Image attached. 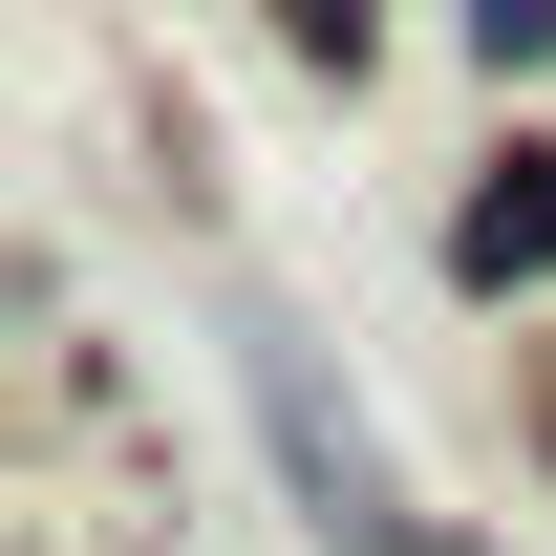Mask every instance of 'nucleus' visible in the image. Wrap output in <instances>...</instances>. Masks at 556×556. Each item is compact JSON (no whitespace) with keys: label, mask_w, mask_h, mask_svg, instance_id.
<instances>
[{"label":"nucleus","mask_w":556,"mask_h":556,"mask_svg":"<svg viewBox=\"0 0 556 556\" xmlns=\"http://www.w3.org/2000/svg\"><path fill=\"white\" fill-rule=\"evenodd\" d=\"M450 278L471 300H535L556 278V150H492L471 193H450Z\"/></svg>","instance_id":"f257e3e1"},{"label":"nucleus","mask_w":556,"mask_h":556,"mask_svg":"<svg viewBox=\"0 0 556 556\" xmlns=\"http://www.w3.org/2000/svg\"><path fill=\"white\" fill-rule=\"evenodd\" d=\"M471 65L514 86V65H556V0H471Z\"/></svg>","instance_id":"f03ea898"},{"label":"nucleus","mask_w":556,"mask_h":556,"mask_svg":"<svg viewBox=\"0 0 556 556\" xmlns=\"http://www.w3.org/2000/svg\"><path fill=\"white\" fill-rule=\"evenodd\" d=\"M278 43L300 65H364V0H278Z\"/></svg>","instance_id":"7ed1b4c3"},{"label":"nucleus","mask_w":556,"mask_h":556,"mask_svg":"<svg viewBox=\"0 0 556 556\" xmlns=\"http://www.w3.org/2000/svg\"><path fill=\"white\" fill-rule=\"evenodd\" d=\"M535 450H556V343H535Z\"/></svg>","instance_id":"20e7f679"}]
</instances>
